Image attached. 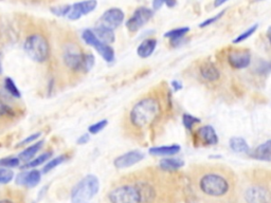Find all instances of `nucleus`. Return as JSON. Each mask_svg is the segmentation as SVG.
<instances>
[{
  "instance_id": "26",
  "label": "nucleus",
  "mask_w": 271,
  "mask_h": 203,
  "mask_svg": "<svg viewBox=\"0 0 271 203\" xmlns=\"http://www.w3.org/2000/svg\"><path fill=\"white\" fill-rule=\"evenodd\" d=\"M66 160H67V157H66L65 154H61V155H59V157H57V158L50 159L49 161L47 162L46 165L44 166L43 174H48V173H49V171H51L55 167H58L59 165H61V164H63Z\"/></svg>"
},
{
  "instance_id": "11",
  "label": "nucleus",
  "mask_w": 271,
  "mask_h": 203,
  "mask_svg": "<svg viewBox=\"0 0 271 203\" xmlns=\"http://www.w3.org/2000/svg\"><path fill=\"white\" fill-rule=\"evenodd\" d=\"M98 5L97 0H85V1L76 2L71 5L67 18L70 20H77L84 15L89 14L95 10Z\"/></svg>"
},
{
  "instance_id": "35",
  "label": "nucleus",
  "mask_w": 271,
  "mask_h": 203,
  "mask_svg": "<svg viewBox=\"0 0 271 203\" xmlns=\"http://www.w3.org/2000/svg\"><path fill=\"white\" fill-rule=\"evenodd\" d=\"M70 7L71 5L70 4H66V5H61V6H54V7H51V12L57 15V16L59 17H67V15L70 11Z\"/></svg>"
},
{
  "instance_id": "4",
  "label": "nucleus",
  "mask_w": 271,
  "mask_h": 203,
  "mask_svg": "<svg viewBox=\"0 0 271 203\" xmlns=\"http://www.w3.org/2000/svg\"><path fill=\"white\" fill-rule=\"evenodd\" d=\"M23 50L32 60L39 64L49 59L51 53L49 42L43 34L39 33L31 34L27 37L23 44Z\"/></svg>"
},
{
  "instance_id": "23",
  "label": "nucleus",
  "mask_w": 271,
  "mask_h": 203,
  "mask_svg": "<svg viewBox=\"0 0 271 203\" xmlns=\"http://www.w3.org/2000/svg\"><path fill=\"white\" fill-rule=\"evenodd\" d=\"M52 158V152H43L41 155H38L36 158H33L31 161L25 163V165L21 166L22 169H30V168H35L39 165H43L44 163L48 162Z\"/></svg>"
},
{
  "instance_id": "22",
  "label": "nucleus",
  "mask_w": 271,
  "mask_h": 203,
  "mask_svg": "<svg viewBox=\"0 0 271 203\" xmlns=\"http://www.w3.org/2000/svg\"><path fill=\"white\" fill-rule=\"evenodd\" d=\"M185 166V162L177 158H165L159 163V167L165 171H174Z\"/></svg>"
},
{
  "instance_id": "34",
  "label": "nucleus",
  "mask_w": 271,
  "mask_h": 203,
  "mask_svg": "<svg viewBox=\"0 0 271 203\" xmlns=\"http://www.w3.org/2000/svg\"><path fill=\"white\" fill-rule=\"evenodd\" d=\"M94 66V56L91 53H85L84 55V62H83V72L87 73Z\"/></svg>"
},
{
  "instance_id": "25",
  "label": "nucleus",
  "mask_w": 271,
  "mask_h": 203,
  "mask_svg": "<svg viewBox=\"0 0 271 203\" xmlns=\"http://www.w3.org/2000/svg\"><path fill=\"white\" fill-rule=\"evenodd\" d=\"M229 145L231 150L235 152H243V153L249 152L248 143H247L246 140L243 138H240V137L231 138Z\"/></svg>"
},
{
  "instance_id": "24",
  "label": "nucleus",
  "mask_w": 271,
  "mask_h": 203,
  "mask_svg": "<svg viewBox=\"0 0 271 203\" xmlns=\"http://www.w3.org/2000/svg\"><path fill=\"white\" fill-rule=\"evenodd\" d=\"M189 31H190V29L188 27L177 28V29L169 31V32H166L164 34V37L171 40V43L173 44V46H175L177 43H180L181 38L185 37L189 33Z\"/></svg>"
},
{
  "instance_id": "5",
  "label": "nucleus",
  "mask_w": 271,
  "mask_h": 203,
  "mask_svg": "<svg viewBox=\"0 0 271 203\" xmlns=\"http://www.w3.org/2000/svg\"><path fill=\"white\" fill-rule=\"evenodd\" d=\"M110 203H141L137 184H122L115 187L108 194Z\"/></svg>"
},
{
  "instance_id": "27",
  "label": "nucleus",
  "mask_w": 271,
  "mask_h": 203,
  "mask_svg": "<svg viewBox=\"0 0 271 203\" xmlns=\"http://www.w3.org/2000/svg\"><path fill=\"white\" fill-rule=\"evenodd\" d=\"M4 88L7 92H9V95L12 96L13 98H16V99L21 98L20 90L18 89V87L16 86L15 82L11 79V77H6V79L4 80Z\"/></svg>"
},
{
  "instance_id": "33",
  "label": "nucleus",
  "mask_w": 271,
  "mask_h": 203,
  "mask_svg": "<svg viewBox=\"0 0 271 203\" xmlns=\"http://www.w3.org/2000/svg\"><path fill=\"white\" fill-rule=\"evenodd\" d=\"M108 125V121L107 120H102V121H99L98 123H94L92 125H90L89 128H88V131L90 135H97L99 134V132H101L103 129H104L106 126Z\"/></svg>"
},
{
  "instance_id": "21",
  "label": "nucleus",
  "mask_w": 271,
  "mask_h": 203,
  "mask_svg": "<svg viewBox=\"0 0 271 203\" xmlns=\"http://www.w3.org/2000/svg\"><path fill=\"white\" fill-rule=\"evenodd\" d=\"M43 145H44V141H38V142H35V143H32L31 146L27 147L25 151H22L18 154L19 160L21 162H23V163H27V162L31 161L32 159L35 157V154L42 150Z\"/></svg>"
},
{
  "instance_id": "12",
  "label": "nucleus",
  "mask_w": 271,
  "mask_h": 203,
  "mask_svg": "<svg viewBox=\"0 0 271 203\" xmlns=\"http://www.w3.org/2000/svg\"><path fill=\"white\" fill-rule=\"evenodd\" d=\"M144 157V153L140 151H131L116 158L114 161V165L118 169L129 168L142 161Z\"/></svg>"
},
{
  "instance_id": "14",
  "label": "nucleus",
  "mask_w": 271,
  "mask_h": 203,
  "mask_svg": "<svg viewBox=\"0 0 271 203\" xmlns=\"http://www.w3.org/2000/svg\"><path fill=\"white\" fill-rule=\"evenodd\" d=\"M42 180V173L37 169H31V170H23L19 173L15 179L16 184L27 186L29 189L34 187L39 184Z\"/></svg>"
},
{
  "instance_id": "45",
  "label": "nucleus",
  "mask_w": 271,
  "mask_h": 203,
  "mask_svg": "<svg viewBox=\"0 0 271 203\" xmlns=\"http://www.w3.org/2000/svg\"><path fill=\"white\" fill-rule=\"evenodd\" d=\"M258 1H263V0H258Z\"/></svg>"
},
{
  "instance_id": "31",
  "label": "nucleus",
  "mask_w": 271,
  "mask_h": 203,
  "mask_svg": "<svg viewBox=\"0 0 271 203\" xmlns=\"http://www.w3.org/2000/svg\"><path fill=\"white\" fill-rule=\"evenodd\" d=\"M182 123H183V125H185V127L190 130L194 127L195 124L201 123V120L196 118V116L186 113V114H183V116H182Z\"/></svg>"
},
{
  "instance_id": "2",
  "label": "nucleus",
  "mask_w": 271,
  "mask_h": 203,
  "mask_svg": "<svg viewBox=\"0 0 271 203\" xmlns=\"http://www.w3.org/2000/svg\"><path fill=\"white\" fill-rule=\"evenodd\" d=\"M198 190L210 198H222L230 192L229 178L215 167L208 168L197 179Z\"/></svg>"
},
{
  "instance_id": "19",
  "label": "nucleus",
  "mask_w": 271,
  "mask_h": 203,
  "mask_svg": "<svg viewBox=\"0 0 271 203\" xmlns=\"http://www.w3.org/2000/svg\"><path fill=\"white\" fill-rule=\"evenodd\" d=\"M94 35L97 36L99 40L103 43H105L107 45L113 44L116 41V36H115V32L114 30H111L107 27H104L102 25H98L93 30Z\"/></svg>"
},
{
  "instance_id": "10",
  "label": "nucleus",
  "mask_w": 271,
  "mask_h": 203,
  "mask_svg": "<svg viewBox=\"0 0 271 203\" xmlns=\"http://www.w3.org/2000/svg\"><path fill=\"white\" fill-rule=\"evenodd\" d=\"M124 17V12L121 9H119V7H111V9L103 13L99 20V25L115 30L119 26L122 25Z\"/></svg>"
},
{
  "instance_id": "37",
  "label": "nucleus",
  "mask_w": 271,
  "mask_h": 203,
  "mask_svg": "<svg viewBox=\"0 0 271 203\" xmlns=\"http://www.w3.org/2000/svg\"><path fill=\"white\" fill-rule=\"evenodd\" d=\"M41 136H42L41 132H36V134H34V135H31V136H29L27 139H23L21 142H19L18 145H17V147L23 146V145H26V144L34 143V142L36 141V140H37L39 137H41Z\"/></svg>"
},
{
  "instance_id": "13",
  "label": "nucleus",
  "mask_w": 271,
  "mask_h": 203,
  "mask_svg": "<svg viewBox=\"0 0 271 203\" xmlns=\"http://www.w3.org/2000/svg\"><path fill=\"white\" fill-rule=\"evenodd\" d=\"M228 61L234 69H244L250 65L251 54L248 50H232L228 55Z\"/></svg>"
},
{
  "instance_id": "41",
  "label": "nucleus",
  "mask_w": 271,
  "mask_h": 203,
  "mask_svg": "<svg viewBox=\"0 0 271 203\" xmlns=\"http://www.w3.org/2000/svg\"><path fill=\"white\" fill-rule=\"evenodd\" d=\"M173 87L175 88V91H178V90H180L182 88V85L177 81H174L173 82Z\"/></svg>"
},
{
  "instance_id": "9",
  "label": "nucleus",
  "mask_w": 271,
  "mask_h": 203,
  "mask_svg": "<svg viewBox=\"0 0 271 203\" xmlns=\"http://www.w3.org/2000/svg\"><path fill=\"white\" fill-rule=\"evenodd\" d=\"M84 55L76 46L70 45L64 50L63 60L65 62L67 68L72 70L74 72H83V62H84Z\"/></svg>"
},
{
  "instance_id": "36",
  "label": "nucleus",
  "mask_w": 271,
  "mask_h": 203,
  "mask_svg": "<svg viewBox=\"0 0 271 203\" xmlns=\"http://www.w3.org/2000/svg\"><path fill=\"white\" fill-rule=\"evenodd\" d=\"M225 13H226V10L219 12L217 15H215V16H213V17H211V18H209V19H205L204 21H203V22L201 23V25H199V28H205V27L213 25L214 22H216L217 20H219L222 16H224V14H225Z\"/></svg>"
},
{
  "instance_id": "30",
  "label": "nucleus",
  "mask_w": 271,
  "mask_h": 203,
  "mask_svg": "<svg viewBox=\"0 0 271 203\" xmlns=\"http://www.w3.org/2000/svg\"><path fill=\"white\" fill-rule=\"evenodd\" d=\"M258 27H259V25H257V23H256V25L251 26L249 29H247V30L245 31V32H243L241 35H238V36L235 38V40L233 41V44H240V43L245 42V41L247 40V38H249L254 32H256L257 29H258Z\"/></svg>"
},
{
  "instance_id": "1",
  "label": "nucleus",
  "mask_w": 271,
  "mask_h": 203,
  "mask_svg": "<svg viewBox=\"0 0 271 203\" xmlns=\"http://www.w3.org/2000/svg\"><path fill=\"white\" fill-rule=\"evenodd\" d=\"M162 98L158 92L146 93L132 106L126 125L134 135L140 137L153 127L162 114Z\"/></svg>"
},
{
  "instance_id": "42",
  "label": "nucleus",
  "mask_w": 271,
  "mask_h": 203,
  "mask_svg": "<svg viewBox=\"0 0 271 203\" xmlns=\"http://www.w3.org/2000/svg\"><path fill=\"white\" fill-rule=\"evenodd\" d=\"M267 38H268V41H269V43L271 44V26L268 28V30H267Z\"/></svg>"
},
{
  "instance_id": "20",
  "label": "nucleus",
  "mask_w": 271,
  "mask_h": 203,
  "mask_svg": "<svg viewBox=\"0 0 271 203\" xmlns=\"http://www.w3.org/2000/svg\"><path fill=\"white\" fill-rule=\"evenodd\" d=\"M157 47V41L154 38H147V40L143 41L137 49L138 56L141 58H147L151 54L154 53Z\"/></svg>"
},
{
  "instance_id": "29",
  "label": "nucleus",
  "mask_w": 271,
  "mask_h": 203,
  "mask_svg": "<svg viewBox=\"0 0 271 203\" xmlns=\"http://www.w3.org/2000/svg\"><path fill=\"white\" fill-rule=\"evenodd\" d=\"M20 160L18 157H7V158H3L0 159V166L2 167H6V168H16L19 167L20 165Z\"/></svg>"
},
{
  "instance_id": "6",
  "label": "nucleus",
  "mask_w": 271,
  "mask_h": 203,
  "mask_svg": "<svg viewBox=\"0 0 271 203\" xmlns=\"http://www.w3.org/2000/svg\"><path fill=\"white\" fill-rule=\"evenodd\" d=\"M243 197L246 203H271V191L266 184L253 183L246 187Z\"/></svg>"
},
{
  "instance_id": "8",
  "label": "nucleus",
  "mask_w": 271,
  "mask_h": 203,
  "mask_svg": "<svg viewBox=\"0 0 271 203\" xmlns=\"http://www.w3.org/2000/svg\"><path fill=\"white\" fill-rule=\"evenodd\" d=\"M154 16V11L146 6H140L136 9L131 18L126 22V28L131 33L139 31L143 26L147 23Z\"/></svg>"
},
{
  "instance_id": "7",
  "label": "nucleus",
  "mask_w": 271,
  "mask_h": 203,
  "mask_svg": "<svg viewBox=\"0 0 271 203\" xmlns=\"http://www.w3.org/2000/svg\"><path fill=\"white\" fill-rule=\"evenodd\" d=\"M82 37H83L84 42L87 45L93 47V48L99 52L100 55L104 58L107 62L114 61V59H115L114 49L111 48L109 45L101 42L99 38L94 35L92 30H89V29L85 30L82 34Z\"/></svg>"
},
{
  "instance_id": "18",
  "label": "nucleus",
  "mask_w": 271,
  "mask_h": 203,
  "mask_svg": "<svg viewBox=\"0 0 271 203\" xmlns=\"http://www.w3.org/2000/svg\"><path fill=\"white\" fill-rule=\"evenodd\" d=\"M181 147L177 144L170 146H159V147H150L148 150L149 154L159 155V157H171V155L176 154L180 152Z\"/></svg>"
},
{
  "instance_id": "15",
  "label": "nucleus",
  "mask_w": 271,
  "mask_h": 203,
  "mask_svg": "<svg viewBox=\"0 0 271 203\" xmlns=\"http://www.w3.org/2000/svg\"><path fill=\"white\" fill-rule=\"evenodd\" d=\"M195 137L198 140V143H201L202 145L210 146L216 145L218 143V136L211 125H205V126L198 128Z\"/></svg>"
},
{
  "instance_id": "16",
  "label": "nucleus",
  "mask_w": 271,
  "mask_h": 203,
  "mask_svg": "<svg viewBox=\"0 0 271 203\" xmlns=\"http://www.w3.org/2000/svg\"><path fill=\"white\" fill-rule=\"evenodd\" d=\"M199 74L202 79L208 83L217 82L220 79V72L218 68L210 61H205L199 68Z\"/></svg>"
},
{
  "instance_id": "3",
  "label": "nucleus",
  "mask_w": 271,
  "mask_h": 203,
  "mask_svg": "<svg viewBox=\"0 0 271 203\" xmlns=\"http://www.w3.org/2000/svg\"><path fill=\"white\" fill-rule=\"evenodd\" d=\"M100 191L99 178L87 175L71 191V203H89Z\"/></svg>"
},
{
  "instance_id": "32",
  "label": "nucleus",
  "mask_w": 271,
  "mask_h": 203,
  "mask_svg": "<svg viewBox=\"0 0 271 203\" xmlns=\"http://www.w3.org/2000/svg\"><path fill=\"white\" fill-rule=\"evenodd\" d=\"M14 116H15V111L13 110V108L3 103V102H0V119L14 118Z\"/></svg>"
},
{
  "instance_id": "40",
  "label": "nucleus",
  "mask_w": 271,
  "mask_h": 203,
  "mask_svg": "<svg viewBox=\"0 0 271 203\" xmlns=\"http://www.w3.org/2000/svg\"><path fill=\"white\" fill-rule=\"evenodd\" d=\"M227 1H229V0H214V6L215 7H219L220 5H222Z\"/></svg>"
},
{
  "instance_id": "38",
  "label": "nucleus",
  "mask_w": 271,
  "mask_h": 203,
  "mask_svg": "<svg viewBox=\"0 0 271 203\" xmlns=\"http://www.w3.org/2000/svg\"><path fill=\"white\" fill-rule=\"evenodd\" d=\"M90 141V135L89 134H85V135H82L81 137H79L77 139V144L78 145H84V144H87Z\"/></svg>"
},
{
  "instance_id": "28",
  "label": "nucleus",
  "mask_w": 271,
  "mask_h": 203,
  "mask_svg": "<svg viewBox=\"0 0 271 203\" xmlns=\"http://www.w3.org/2000/svg\"><path fill=\"white\" fill-rule=\"evenodd\" d=\"M14 171L11 168H0V184H7L14 179Z\"/></svg>"
},
{
  "instance_id": "39",
  "label": "nucleus",
  "mask_w": 271,
  "mask_h": 203,
  "mask_svg": "<svg viewBox=\"0 0 271 203\" xmlns=\"http://www.w3.org/2000/svg\"><path fill=\"white\" fill-rule=\"evenodd\" d=\"M163 4H165L167 7H174L177 4V0H162Z\"/></svg>"
},
{
  "instance_id": "17",
  "label": "nucleus",
  "mask_w": 271,
  "mask_h": 203,
  "mask_svg": "<svg viewBox=\"0 0 271 203\" xmlns=\"http://www.w3.org/2000/svg\"><path fill=\"white\" fill-rule=\"evenodd\" d=\"M251 157L259 161L271 162V140H268V141L259 145L251 152Z\"/></svg>"
},
{
  "instance_id": "44",
  "label": "nucleus",
  "mask_w": 271,
  "mask_h": 203,
  "mask_svg": "<svg viewBox=\"0 0 271 203\" xmlns=\"http://www.w3.org/2000/svg\"><path fill=\"white\" fill-rule=\"evenodd\" d=\"M2 73V65H1V61H0V74Z\"/></svg>"
},
{
  "instance_id": "43",
  "label": "nucleus",
  "mask_w": 271,
  "mask_h": 203,
  "mask_svg": "<svg viewBox=\"0 0 271 203\" xmlns=\"http://www.w3.org/2000/svg\"><path fill=\"white\" fill-rule=\"evenodd\" d=\"M0 203H14V202L9 199H3V200H0Z\"/></svg>"
}]
</instances>
